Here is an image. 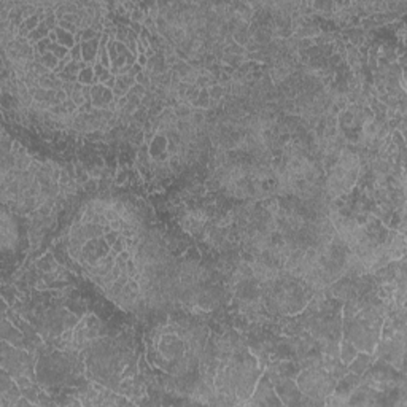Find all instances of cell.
Listing matches in <instances>:
<instances>
[{"instance_id": "obj_10", "label": "cell", "mask_w": 407, "mask_h": 407, "mask_svg": "<svg viewBox=\"0 0 407 407\" xmlns=\"http://www.w3.org/2000/svg\"><path fill=\"white\" fill-rule=\"evenodd\" d=\"M54 31H56V35H58V42L56 43L62 45V47H66L67 50H72L78 43L77 37H75L74 34H70V32H67L64 29H61V27H56Z\"/></svg>"}, {"instance_id": "obj_3", "label": "cell", "mask_w": 407, "mask_h": 407, "mask_svg": "<svg viewBox=\"0 0 407 407\" xmlns=\"http://www.w3.org/2000/svg\"><path fill=\"white\" fill-rule=\"evenodd\" d=\"M112 101H115L112 89L105 88L102 83L91 86V104L94 108H104V110H107V107L110 105Z\"/></svg>"}, {"instance_id": "obj_11", "label": "cell", "mask_w": 407, "mask_h": 407, "mask_svg": "<svg viewBox=\"0 0 407 407\" xmlns=\"http://www.w3.org/2000/svg\"><path fill=\"white\" fill-rule=\"evenodd\" d=\"M78 83L80 85H85V86H94V85H97V80H96V74H94V67L93 66H88L85 69H81L80 75H78Z\"/></svg>"}, {"instance_id": "obj_5", "label": "cell", "mask_w": 407, "mask_h": 407, "mask_svg": "<svg viewBox=\"0 0 407 407\" xmlns=\"http://www.w3.org/2000/svg\"><path fill=\"white\" fill-rule=\"evenodd\" d=\"M35 266H37V270L42 274H53L54 270L61 266V263L58 261V258L54 256V253L48 251V253H45L42 258L37 259Z\"/></svg>"}, {"instance_id": "obj_13", "label": "cell", "mask_w": 407, "mask_h": 407, "mask_svg": "<svg viewBox=\"0 0 407 407\" xmlns=\"http://www.w3.org/2000/svg\"><path fill=\"white\" fill-rule=\"evenodd\" d=\"M210 102L212 101H210V96H209V89H201V93H199L193 107L194 108H201V110H209Z\"/></svg>"}, {"instance_id": "obj_12", "label": "cell", "mask_w": 407, "mask_h": 407, "mask_svg": "<svg viewBox=\"0 0 407 407\" xmlns=\"http://www.w3.org/2000/svg\"><path fill=\"white\" fill-rule=\"evenodd\" d=\"M35 61H39L42 66H45L47 67L50 72H54L56 70V67H58V64H59V59L54 56L53 53H45L43 56H37V54H35Z\"/></svg>"}, {"instance_id": "obj_16", "label": "cell", "mask_w": 407, "mask_h": 407, "mask_svg": "<svg viewBox=\"0 0 407 407\" xmlns=\"http://www.w3.org/2000/svg\"><path fill=\"white\" fill-rule=\"evenodd\" d=\"M145 18H147V12L142 10V8L139 7V4H137V8H135V10H134V12L129 15V20H131V23H139V24H143Z\"/></svg>"}, {"instance_id": "obj_8", "label": "cell", "mask_w": 407, "mask_h": 407, "mask_svg": "<svg viewBox=\"0 0 407 407\" xmlns=\"http://www.w3.org/2000/svg\"><path fill=\"white\" fill-rule=\"evenodd\" d=\"M81 53H83V62L94 67L97 61V53H99V40L81 42Z\"/></svg>"}, {"instance_id": "obj_15", "label": "cell", "mask_w": 407, "mask_h": 407, "mask_svg": "<svg viewBox=\"0 0 407 407\" xmlns=\"http://www.w3.org/2000/svg\"><path fill=\"white\" fill-rule=\"evenodd\" d=\"M50 53H53L54 56H56V58L61 61V59H64V58L69 56V54H70V50H67L66 47H62V45H59V43H51Z\"/></svg>"}, {"instance_id": "obj_4", "label": "cell", "mask_w": 407, "mask_h": 407, "mask_svg": "<svg viewBox=\"0 0 407 407\" xmlns=\"http://www.w3.org/2000/svg\"><path fill=\"white\" fill-rule=\"evenodd\" d=\"M370 364H372V359H370L369 353H364V351H358L356 358L351 361L348 364V372H353L356 375H363L366 370L370 369Z\"/></svg>"}, {"instance_id": "obj_18", "label": "cell", "mask_w": 407, "mask_h": 407, "mask_svg": "<svg viewBox=\"0 0 407 407\" xmlns=\"http://www.w3.org/2000/svg\"><path fill=\"white\" fill-rule=\"evenodd\" d=\"M135 64H139L142 69H145V67H147V64H148V58L145 56V54H139L137 59H135Z\"/></svg>"}, {"instance_id": "obj_9", "label": "cell", "mask_w": 407, "mask_h": 407, "mask_svg": "<svg viewBox=\"0 0 407 407\" xmlns=\"http://www.w3.org/2000/svg\"><path fill=\"white\" fill-rule=\"evenodd\" d=\"M50 29L47 27V24L45 23H40V26L37 27L35 31H32L29 35H27V42H29V45H32V47H35L39 42L45 40V39H48L50 37Z\"/></svg>"}, {"instance_id": "obj_1", "label": "cell", "mask_w": 407, "mask_h": 407, "mask_svg": "<svg viewBox=\"0 0 407 407\" xmlns=\"http://www.w3.org/2000/svg\"><path fill=\"white\" fill-rule=\"evenodd\" d=\"M2 251L8 253V251H15L16 245H18V224L13 218V212H10L8 207H2Z\"/></svg>"}, {"instance_id": "obj_6", "label": "cell", "mask_w": 407, "mask_h": 407, "mask_svg": "<svg viewBox=\"0 0 407 407\" xmlns=\"http://www.w3.org/2000/svg\"><path fill=\"white\" fill-rule=\"evenodd\" d=\"M135 85V78L131 75H118L116 77V85L113 88V96L115 99H121L128 96L129 89Z\"/></svg>"}, {"instance_id": "obj_14", "label": "cell", "mask_w": 407, "mask_h": 407, "mask_svg": "<svg viewBox=\"0 0 407 407\" xmlns=\"http://www.w3.org/2000/svg\"><path fill=\"white\" fill-rule=\"evenodd\" d=\"M94 74H96V80H97V83H105L107 80H110L113 77L112 74V70L110 69H105L102 67L101 64H94Z\"/></svg>"}, {"instance_id": "obj_17", "label": "cell", "mask_w": 407, "mask_h": 407, "mask_svg": "<svg viewBox=\"0 0 407 407\" xmlns=\"http://www.w3.org/2000/svg\"><path fill=\"white\" fill-rule=\"evenodd\" d=\"M70 56L74 59V62H83V53H81V43H77L74 48L70 50Z\"/></svg>"}, {"instance_id": "obj_7", "label": "cell", "mask_w": 407, "mask_h": 407, "mask_svg": "<svg viewBox=\"0 0 407 407\" xmlns=\"http://www.w3.org/2000/svg\"><path fill=\"white\" fill-rule=\"evenodd\" d=\"M356 355H358L356 347H355L350 340H347V339H343V337H342V340H340V347H339V359L348 367V364L356 358Z\"/></svg>"}, {"instance_id": "obj_2", "label": "cell", "mask_w": 407, "mask_h": 407, "mask_svg": "<svg viewBox=\"0 0 407 407\" xmlns=\"http://www.w3.org/2000/svg\"><path fill=\"white\" fill-rule=\"evenodd\" d=\"M274 388H275V393L280 397L282 404H285V405L299 404L302 393L299 388H297L296 380H293V378H283V380L275 383Z\"/></svg>"}]
</instances>
